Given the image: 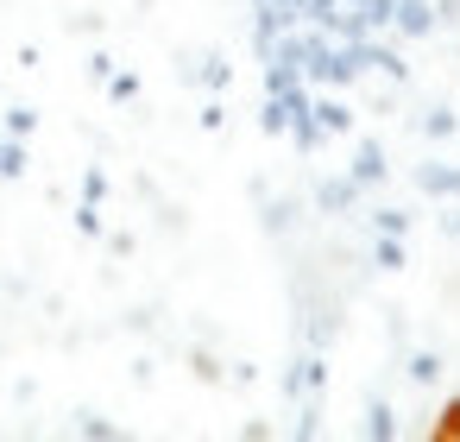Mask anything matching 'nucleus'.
Returning a JSON list of instances; mask_svg holds the SVG:
<instances>
[{"instance_id":"nucleus-1","label":"nucleus","mask_w":460,"mask_h":442,"mask_svg":"<svg viewBox=\"0 0 460 442\" xmlns=\"http://www.w3.org/2000/svg\"><path fill=\"white\" fill-rule=\"evenodd\" d=\"M416 190H422V196H435V203H460V165L429 158V165L416 171Z\"/></svg>"},{"instance_id":"nucleus-2","label":"nucleus","mask_w":460,"mask_h":442,"mask_svg":"<svg viewBox=\"0 0 460 442\" xmlns=\"http://www.w3.org/2000/svg\"><path fill=\"white\" fill-rule=\"evenodd\" d=\"M347 177H353L359 190H372V184H385V146H378V140H359V152H353V165H347Z\"/></svg>"},{"instance_id":"nucleus-3","label":"nucleus","mask_w":460,"mask_h":442,"mask_svg":"<svg viewBox=\"0 0 460 442\" xmlns=\"http://www.w3.org/2000/svg\"><path fill=\"white\" fill-rule=\"evenodd\" d=\"M391 26H397L403 39H429V32H435V7H429V0H397Z\"/></svg>"},{"instance_id":"nucleus-4","label":"nucleus","mask_w":460,"mask_h":442,"mask_svg":"<svg viewBox=\"0 0 460 442\" xmlns=\"http://www.w3.org/2000/svg\"><path fill=\"white\" fill-rule=\"evenodd\" d=\"M309 114H315V127H322V133H347V127H353L347 102H334V95H309Z\"/></svg>"},{"instance_id":"nucleus-5","label":"nucleus","mask_w":460,"mask_h":442,"mask_svg":"<svg viewBox=\"0 0 460 442\" xmlns=\"http://www.w3.org/2000/svg\"><path fill=\"white\" fill-rule=\"evenodd\" d=\"M315 203H322L328 215H341V209H353V203H359V184H353V177H328V184L315 190Z\"/></svg>"},{"instance_id":"nucleus-6","label":"nucleus","mask_w":460,"mask_h":442,"mask_svg":"<svg viewBox=\"0 0 460 442\" xmlns=\"http://www.w3.org/2000/svg\"><path fill=\"white\" fill-rule=\"evenodd\" d=\"M372 259H378V272H403V266H410L403 234H378V240H372Z\"/></svg>"},{"instance_id":"nucleus-7","label":"nucleus","mask_w":460,"mask_h":442,"mask_svg":"<svg viewBox=\"0 0 460 442\" xmlns=\"http://www.w3.org/2000/svg\"><path fill=\"white\" fill-rule=\"evenodd\" d=\"M322 379H328V366L309 354V360H296V373H290V392H296V398H315V392H322Z\"/></svg>"},{"instance_id":"nucleus-8","label":"nucleus","mask_w":460,"mask_h":442,"mask_svg":"<svg viewBox=\"0 0 460 442\" xmlns=\"http://www.w3.org/2000/svg\"><path fill=\"white\" fill-rule=\"evenodd\" d=\"M366 436H372V442H391V436H397V410H391L385 398L366 404Z\"/></svg>"},{"instance_id":"nucleus-9","label":"nucleus","mask_w":460,"mask_h":442,"mask_svg":"<svg viewBox=\"0 0 460 442\" xmlns=\"http://www.w3.org/2000/svg\"><path fill=\"white\" fill-rule=\"evenodd\" d=\"M429 442H460V392L435 410V423H429Z\"/></svg>"},{"instance_id":"nucleus-10","label":"nucleus","mask_w":460,"mask_h":442,"mask_svg":"<svg viewBox=\"0 0 460 442\" xmlns=\"http://www.w3.org/2000/svg\"><path fill=\"white\" fill-rule=\"evenodd\" d=\"M0 177H26V140L0 133Z\"/></svg>"},{"instance_id":"nucleus-11","label":"nucleus","mask_w":460,"mask_h":442,"mask_svg":"<svg viewBox=\"0 0 460 442\" xmlns=\"http://www.w3.org/2000/svg\"><path fill=\"white\" fill-rule=\"evenodd\" d=\"M422 133H429V140H454V133H460V114H454V108H429V114H422Z\"/></svg>"},{"instance_id":"nucleus-12","label":"nucleus","mask_w":460,"mask_h":442,"mask_svg":"<svg viewBox=\"0 0 460 442\" xmlns=\"http://www.w3.org/2000/svg\"><path fill=\"white\" fill-rule=\"evenodd\" d=\"M410 379H416V385H435V379H441V354H429V347L410 354Z\"/></svg>"},{"instance_id":"nucleus-13","label":"nucleus","mask_w":460,"mask_h":442,"mask_svg":"<svg viewBox=\"0 0 460 442\" xmlns=\"http://www.w3.org/2000/svg\"><path fill=\"white\" fill-rule=\"evenodd\" d=\"M102 83H108V95H114V102H133V95H139V77H120V70H108Z\"/></svg>"},{"instance_id":"nucleus-14","label":"nucleus","mask_w":460,"mask_h":442,"mask_svg":"<svg viewBox=\"0 0 460 442\" xmlns=\"http://www.w3.org/2000/svg\"><path fill=\"white\" fill-rule=\"evenodd\" d=\"M32 127H39L32 108H7V133H13V140H32Z\"/></svg>"},{"instance_id":"nucleus-15","label":"nucleus","mask_w":460,"mask_h":442,"mask_svg":"<svg viewBox=\"0 0 460 442\" xmlns=\"http://www.w3.org/2000/svg\"><path fill=\"white\" fill-rule=\"evenodd\" d=\"M372 228H378V234H410V215H403V209H378Z\"/></svg>"},{"instance_id":"nucleus-16","label":"nucleus","mask_w":460,"mask_h":442,"mask_svg":"<svg viewBox=\"0 0 460 442\" xmlns=\"http://www.w3.org/2000/svg\"><path fill=\"white\" fill-rule=\"evenodd\" d=\"M76 436H89V442H114V436H120V423H102V417H83V423H76Z\"/></svg>"},{"instance_id":"nucleus-17","label":"nucleus","mask_w":460,"mask_h":442,"mask_svg":"<svg viewBox=\"0 0 460 442\" xmlns=\"http://www.w3.org/2000/svg\"><path fill=\"white\" fill-rule=\"evenodd\" d=\"M202 83H208V89H215V95H221V89H227V83H234V70H227V64H221V58H208V70H202Z\"/></svg>"},{"instance_id":"nucleus-18","label":"nucleus","mask_w":460,"mask_h":442,"mask_svg":"<svg viewBox=\"0 0 460 442\" xmlns=\"http://www.w3.org/2000/svg\"><path fill=\"white\" fill-rule=\"evenodd\" d=\"M76 228H83V234H102V203H83V209H76Z\"/></svg>"},{"instance_id":"nucleus-19","label":"nucleus","mask_w":460,"mask_h":442,"mask_svg":"<svg viewBox=\"0 0 460 442\" xmlns=\"http://www.w3.org/2000/svg\"><path fill=\"white\" fill-rule=\"evenodd\" d=\"M102 196H108V177L89 171V177H83V203H102Z\"/></svg>"},{"instance_id":"nucleus-20","label":"nucleus","mask_w":460,"mask_h":442,"mask_svg":"<svg viewBox=\"0 0 460 442\" xmlns=\"http://www.w3.org/2000/svg\"><path fill=\"white\" fill-rule=\"evenodd\" d=\"M447 234H454V240H460V209H454V215H447Z\"/></svg>"}]
</instances>
